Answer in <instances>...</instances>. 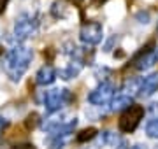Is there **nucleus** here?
Returning a JSON list of instances; mask_svg holds the SVG:
<instances>
[{
    "label": "nucleus",
    "mask_w": 158,
    "mask_h": 149,
    "mask_svg": "<svg viewBox=\"0 0 158 149\" xmlns=\"http://www.w3.org/2000/svg\"><path fill=\"white\" fill-rule=\"evenodd\" d=\"M70 100H72V93L65 88L63 90L55 88V90H49L44 93V107L48 112H56L62 107H65Z\"/></svg>",
    "instance_id": "obj_3"
},
{
    "label": "nucleus",
    "mask_w": 158,
    "mask_h": 149,
    "mask_svg": "<svg viewBox=\"0 0 158 149\" xmlns=\"http://www.w3.org/2000/svg\"><path fill=\"white\" fill-rule=\"evenodd\" d=\"M11 149H35L34 144H16V146H12Z\"/></svg>",
    "instance_id": "obj_16"
},
{
    "label": "nucleus",
    "mask_w": 158,
    "mask_h": 149,
    "mask_svg": "<svg viewBox=\"0 0 158 149\" xmlns=\"http://www.w3.org/2000/svg\"><path fill=\"white\" fill-rule=\"evenodd\" d=\"M146 135L149 139H158V118L151 119L146 125Z\"/></svg>",
    "instance_id": "obj_13"
},
{
    "label": "nucleus",
    "mask_w": 158,
    "mask_h": 149,
    "mask_svg": "<svg viewBox=\"0 0 158 149\" xmlns=\"http://www.w3.org/2000/svg\"><path fill=\"white\" fill-rule=\"evenodd\" d=\"M100 2L104 4V2H107V0H95V4H100Z\"/></svg>",
    "instance_id": "obj_22"
},
{
    "label": "nucleus",
    "mask_w": 158,
    "mask_h": 149,
    "mask_svg": "<svg viewBox=\"0 0 158 149\" xmlns=\"http://www.w3.org/2000/svg\"><path fill=\"white\" fill-rule=\"evenodd\" d=\"M7 2H9V0H0V14H2V12L6 11V6H7Z\"/></svg>",
    "instance_id": "obj_18"
},
{
    "label": "nucleus",
    "mask_w": 158,
    "mask_h": 149,
    "mask_svg": "<svg viewBox=\"0 0 158 149\" xmlns=\"http://www.w3.org/2000/svg\"><path fill=\"white\" fill-rule=\"evenodd\" d=\"M55 79H56V70L53 65H42L35 74V83L39 86H49L55 83Z\"/></svg>",
    "instance_id": "obj_9"
},
{
    "label": "nucleus",
    "mask_w": 158,
    "mask_h": 149,
    "mask_svg": "<svg viewBox=\"0 0 158 149\" xmlns=\"http://www.w3.org/2000/svg\"><path fill=\"white\" fill-rule=\"evenodd\" d=\"M137 18L141 19V23H148V18H149V14H148V12H146V14H144V12H141Z\"/></svg>",
    "instance_id": "obj_17"
},
{
    "label": "nucleus",
    "mask_w": 158,
    "mask_h": 149,
    "mask_svg": "<svg viewBox=\"0 0 158 149\" xmlns=\"http://www.w3.org/2000/svg\"><path fill=\"white\" fill-rule=\"evenodd\" d=\"M76 125H77V119H76V118H69V119H53V121H48V123L44 125V130L49 133L51 139L60 140V139L67 137L69 133L76 128Z\"/></svg>",
    "instance_id": "obj_5"
},
{
    "label": "nucleus",
    "mask_w": 158,
    "mask_h": 149,
    "mask_svg": "<svg viewBox=\"0 0 158 149\" xmlns=\"http://www.w3.org/2000/svg\"><path fill=\"white\" fill-rule=\"evenodd\" d=\"M114 95V84L109 83V81H102L100 84L91 90L90 95H88V102L93 103V105H102V103L109 102Z\"/></svg>",
    "instance_id": "obj_7"
},
{
    "label": "nucleus",
    "mask_w": 158,
    "mask_h": 149,
    "mask_svg": "<svg viewBox=\"0 0 158 149\" xmlns=\"http://www.w3.org/2000/svg\"><path fill=\"white\" fill-rule=\"evenodd\" d=\"M102 37H104V28H102L100 23L90 21V23H85L81 26L79 39L86 46H97L98 42H102Z\"/></svg>",
    "instance_id": "obj_6"
},
{
    "label": "nucleus",
    "mask_w": 158,
    "mask_h": 149,
    "mask_svg": "<svg viewBox=\"0 0 158 149\" xmlns=\"http://www.w3.org/2000/svg\"><path fill=\"white\" fill-rule=\"evenodd\" d=\"M158 60V51L156 49H142L134 60V67L137 70H148L149 67H153Z\"/></svg>",
    "instance_id": "obj_8"
},
{
    "label": "nucleus",
    "mask_w": 158,
    "mask_h": 149,
    "mask_svg": "<svg viewBox=\"0 0 158 149\" xmlns=\"http://www.w3.org/2000/svg\"><path fill=\"white\" fill-rule=\"evenodd\" d=\"M97 135V130L95 128H86L77 135V142H86V140H91V139Z\"/></svg>",
    "instance_id": "obj_14"
},
{
    "label": "nucleus",
    "mask_w": 158,
    "mask_h": 149,
    "mask_svg": "<svg viewBox=\"0 0 158 149\" xmlns=\"http://www.w3.org/2000/svg\"><path fill=\"white\" fill-rule=\"evenodd\" d=\"M142 118H144V107H142V105H132V107L125 111L123 114H121V118H119V121H118L119 130L123 133L135 132V128L139 126Z\"/></svg>",
    "instance_id": "obj_4"
},
{
    "label": "nucleus",
    "mask_w": 158,
    "mask_h": 149,
    "mask_svg": "<svg viewBox=\"0 0 158 149\" xmlns=\"http://www.w3.org/2000/svg\"><path fill=\"white\" fill-rule=\"evenodd\" d=\"M32 60H34V49L27 46H14L4 54L2 69L12 83H18L28 70Z\"/></svg>",
    "instance_id": "obj_1"
},
{
    "label": "nucleus",
    "mask_w": 158,
    "mask_h": 149,
    "mask_svg": "<svg viewBox=\"0 0 158 149\" xmlns=\"http://www.w3.org/2000/svg\"><path fill=\"white\" fill-rule=\"evenodd\" d=\"M111 142L116 144V139H114L113 133H111V132H102V135H100V144H111Z\"/></svg>",
    "instance_id": "obj_15"
},
{
    "label": "nucleus",
    "mask_w": 158,
    "mask_h": 149,
    "mask_svg": "<svg viewBox=\"0 0 158 149\" xmlns=\"http://www.w3.org/2000/svg\"><path fill=\"white\" fill-rule=\"evenodd\" d=\"M4 126H6V121L2 119V116H0V132H2V130H4Z\"/></svg>",
    "instance_id": "obj_19"
},
{
    "label": "nucleus",
    "mask_w": 158,
    "mask_h": 149,
    "mask_svg": "<svg viewBox=\"0 0 158 149\" xmlns=\"http://www.w3.org/2000/svg\"><path fill=\"white\" fill-rule=\"evenodd\" d=\"M51 149H62V147H55V146H53V147H51Z\"/></svg>",
    "instance_id": "obj_23"
},
{
    "label": "nucleus",
    "mask_w": 158,
    "mask_h": 149,
    "mask_svg": "<svg viewBox=\"0 0 158 149\" xmlns=\"http://www.w3.org/2000/svg\"><path fill=\"white\" fill-rule=\"evenodd\" d=\"M116 149H128V147H127V144H125V142H121V144H119V146H118Z\"/></svg>",
    "instance_id": "obj_21"
},
{
    "label": "nucleus",
    "mask_w": 158,
    "mask_h": 149,
    "mask_svg": "<svg viewBox=\"0 0 158 149\" xmlns=\"http://www.w3.org/2000/svg\"><path fill=\"white\" fill-rule=\"evenodd\" d=\"M37 26H39V21H37V18L28 14V12H23L19 16L16 18V21H14V28H12V34H14V39L18 42H23V40H27L28 37L37 32Z\"/></svg>",
    "instance_id": "obj_2"
},
{
    "label": "nucleus",
    "mask_w": 158,
    "mask_h": 149,
    "mask_svg": "<svg viewBox=\"0 0 158 149\" xmlns=\"http://www.w3.org/2000/svg\"><path fill=\"white\" fill-rule=\"evenodd\" d=\"M130 149H146V146H142V144H137V146H134V147Z\"/></svg>",
    "instance_id": "obj_20"
},
{
    "label": "nucleus",
    "mask_w": 158,
    "mask_h": 149,
    "mask_svg": "<svg viewBox=\"0 0 158 149\" xmlns=\"http://www.w3.org/2000/svg\"><path fill=\"white\" fill-rule=\"evenodd\" d=\"M155 91H158V72H153L148 77H144L139 88V95L141 97H149Z\"/></svg>",
    "instance_id": "obj_10"
},
{
    "label": "nucleus",
    "mask_w": 158,
    "mask_h": 149,
    "mask_svg": "<svg viewBox=\"0 0 158 149\" xmlns=\"http://www.w3.org/2000/svg\"><path fill=\"white\" fill-rule=\"evenodd\" d=\"M134 103H132V97L128 95H118L116 98H113V102H111V111L116 112V111H127L130 109Z\"/></svg>",
    "instance_id": "obj_12"
},
{
    "label": "nucleus",
    "mask_w": 158,
    "mask_h": 149,
    "mask_svg": "<svg viewBox=\"0 0 158 149\" xmlns=\"http://www.w3.org/2000/svg\"><path fill=\"white\" fill-rule=\"evenodd\" d=\"M155 149H158V146H156V147H155Z\"/></svg>",
    "instance_id": "obj_24"
},
{
    "label": "nucleus",
    "mask_w": 158,
    "mask_h": 149,
    "mask_svg": "<svg viewBox=\"0 0 158 149\" xmlns=\"http://www.w3.org/2000/svg\"><path fill=\"white\" fill-rule=\"evenodd\" d=\"M81 69H83V63L79 62V60H74V62L69 63L65 69L60 70L58 74H60V77H62L63 81H70V79H74V77H77Z\"/></svg>",
    "instance_id": "obj_11"
}]
</instances>
